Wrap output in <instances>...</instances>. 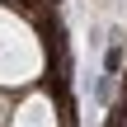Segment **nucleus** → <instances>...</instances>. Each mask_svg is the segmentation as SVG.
<instances>
[{
	"instance_id": "obj_3",
	"label": "nucleus",
	"mask_w": 127,
	"mask_h": 127,
	"mask_svg": "<svg viewBox=\"0 0 127 127\" xmlns=\"http://www.w3.org/2000/svg\"><path fill=\"white\" fill-rule=\"evenodd\" d=\"M5 123H9V108H5V99H0V127H5Z\"/></svg>"
},
{
	"instance_id": "obj_2",
	"label": "nucleus",
	"mask_w": 127,
	"mask_h": 127,
	"mask_svg": "<svg viewBox=\"0 0 127 127\" xmlns=\"http://www.w3.org/2000/svg\"><path fill=\"white\" fill-rule=\"evenodd\" d=\"M5 127H57V108H52L47 94H28V99L9 113Z\"/></svg>"
},
{
	"instance_id": "obj_1",
	"label": "nucleus",
	"mask_w": 127,
	"mask_h": 127,
	"mask_svg": "<svg viewBox=\"0 0 127 127\" xmlns=\"http://www.w3.org/2000/svg\"><path fill=\"white\" fill-rule=\"evenodd\" d=\"M38 71H42V47L33 28L19 14L0 9V85H28L38 80Z\"/></svg>"
}]
</instances>
